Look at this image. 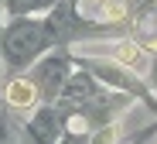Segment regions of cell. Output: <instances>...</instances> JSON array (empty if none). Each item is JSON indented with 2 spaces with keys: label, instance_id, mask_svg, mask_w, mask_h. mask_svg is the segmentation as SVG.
<instances>
[{
  "label": "cell",
  "instance_id": "obj_5",
  "mask_svg": "<svg viewBox=\"0 0 157 144\" xmlns=\"http://www.w3.org/2000/svg\"><path fill=\"white\" fill-rule=\"evenodd\" d=\"M130 4L126 0H99V21H126Z\"/></svg>",
  "mask_w": 157,
  "mask_h": 144
},
{
  "label": "cell",
  "instance_id": "obj_1",
  "mask_svg": "<svg viewBox=\"0 0 157 144\" xmlns=\"http://www.w3.org/2000/svg\"><path fill=\"white\" fill-rule=\"evenodd\" d=\"M41 45H44V35L38 24H17L14 31L7 35V45H4V59L10 65H28L41 55Z\"/></svg>",
  "mask_w": 157,
  "mask_h": 144
},
{
  "label": "cell",
  "instance_id": "obj_2",
  "mask_svg": "<svg viewBox=\"0 0 157 144\" xmlns=\"http://www.w3.org/2000/svg\"><path fill=\"white\" fill-rule=\"evenodd\" d=\"M109 55H113L120 65L133 69V72H144V69H147V51H144V45L133 41V38H123V41H116V45H109Z\"/></svg>",
  "mask_w": 157,
  "mask_h": 144
},
{
  "label": "cell",
  "instance_id": "obj_3",
  "mask_svg": "<svg viewBox=\"0 0 157 144\" xmlns=\"http://www.w3.org/2000/svg\"><path fill=\"white\" fill-rule=\"evenodd\" d=\"M4 100H7V106H14V110L34 106V100H38V82H31V79H10L7 89H4Z\"/></svg>",
  "mask_w": 157,
  "mask_h": 144
},
{
  "label": "cell",
  "instance_id": "obj_7",
  "mask_svg": "<svg viewBox=\"0 0 157 144\" xmlns=\"http://www.w3.org/2000/svg\"><path fill=\"white\" fill-rule=\"evenodd\" d=\"M92 144H120V127H102L92 137Z\"/></svg>",
  "mask_w": 157,
  "mask_h": 144
},
{
  "label": "cell",
  "instance_id": "obj_6",
  "mask_svg": "<svg viewBox=\"0 0 157 144\" xmlns=\"http://www.w3.org/2000/svg\"><path fill=\"white\" fill-rule=\"evenodd\" d=\"M41 82H58L62 76H65V62L62 59H55V62H48V65H41Z\"/></svg>",
  "mask_w": 157,
  "mask_h": 144
},
{
  "label": "cell",
  "instance_id": "obj_4",
  "mask_svg": "<svg viewBox=\"0 0 157 144\" xmlns=\"http://www.w3.org/2000/svg\"><path fill=\"white\" fill-rule=\"evenodd\" d=\"M137 41L147 48V51H157V4L147 7L140 17H137Z\"/></svg>",
  "mask_w": 157,
  "mask_h": 144
}]
</instances>
